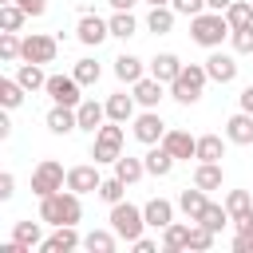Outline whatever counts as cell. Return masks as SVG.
<instances>
[{"label": "cell", "instance_id": "obj_1", "mask_svg": "<svg viewBox=\"0 0 253 253\" xmlns=\"http://www.w3.org/2000/svg\"><path fill=\"white\" fill-rule=\"evenodd\" d=\"M79 198L83 194H75V190H55V194L40 198V217L47 225H79L83 221V202Z\"/></svg>", "mask_w": 253, "mask_h": 253}, {"label": "cell", "instance_id": "obj_2", "mask_svg": "<svg viewBox=\"0 0 253 253\" xmlns=\"http://www.w3.org/2000/svg\"><path fill=\"white\" fill-rule=\"evenodd\" d=\"M229 20H225V12H213V8H206V12H198V16H190V40L194 43H202V47H221L225 40H229Z\"/></svg>", "mask_w": 253, "mask_h": 253}, {"label": "cell", "instance_id": "obj_3", "mask_svg": "<svg viewBox=\"0 0 253 253\" xmlns=\"http://www.w3.org/2000/svg\"><path fill=\"white\" fill-rule=\"evenodd\" d=\"M206 83H210V75H206V63H186V67L178 71V79L170 83V99H178L182 107H194V103L202 99Z\"/></svg>", "mask_w": 253, "mask_h": 253}, {"label": "cell", "instance_id": "obj_4", "mask_svg": "<svg viewBox=\"0 0 253 253\" xmlns=\"http://www.w3.org/2000/svg\"><path fill=\"white\" fill-rule=\"evenodd\" d=\"M111 229L130 245L134 237H142V229H146V213H142V206H130L126 198L123 202H115L111 206Z\"/></svg>", "mask_w": 253, "mask_h": 253}, {"label": "cell", "instance_id": "obj_5", "mask_svg": "<svg viewBox=\"0 0 253 253\" xmlns=\"http://www.w3.org/2000/svg\"><path fill=\"white\" fill-rule=\"evenodd\" d=\"M123 154V123H103L99 130H95V142H91V158L95 162H111L115 166V158Z\"/></svg>", "mask_w": 253, "mask_h": 253}, {"label": "cell", "instance_id": "obj_6", "mask_svg": "<svg viewBox=\"0 0 253 253\" xmlns=\"http://www.w3.org/2000/svg\"><path fill=\"white\" fill-rule=\"evenodd\" d=\"M67 186V170L55 162V158H43L36 170H32V194L36 198H47V194H55V190H63Z\"/></svg>", "mask_w": 253, "mask_h": 253}, {"label": "cell", "instance_id": "obj_7", "mask_svg": "<svg viewBox=\"0 0 253 253\" xmlns=\"http://www.w3.org/2000/svg\"><path fill=\"white\" fill-rule=\"evenodd\" d=\"M55 55H59V40H55V36H43V32L24 36V51H20V59H28V63H51Z\"/></svg>", "mask_w": 253, "mask_h": 253}, {"label": "cell", "instance_id": "obj_8", "mask_svg": "<svg viewBox=\"0 0 253 253\" xmlns=\"http://www.w3.org/2000/svg\"><path fill=\"white\" fill-rule=\"evenodd\" d=\"M47 95H51V103H63V107H79L83 103V83L75 79V75H47V87H43Z\"/></svg>", "mask_w": 253, "mask_h": 253}, {"label": "cell", "instance_id": "obj_9", "mask_svg": "<svg viewBox=\"0 0 253 253\" xmlns=\"http://www.w3.org/2000/svg\"><path fill=\"white\" fill-rule=\"evenodd\" d=\"M107 36H111V24H107L103 16H95V12H83V16H79V24H75V40H79V43L99 47Z\"/></svg>", "mask_w": 253, "mask_h": 253}, {"label": "cell", "instance_id": "obj_10", "mask_svg": "<svg viewBox=\"0 0 253 253\" xmlns=\"http://www.w3.org/2000/svg\"><path fill=\"white\" fill-rule=\"evenodd\" d=\"M134 138L142 142V146H154V142H162V134H166V123H162V115L158 111H142V115H134Z\"/></svg>", "mask_w": 253, "mask_h": 253}, {"label": "cell", "instance_id": "obj_11", "mask_svg": "<svg viewBox=\"0 0 253 253\" xmlns=\"http://www.w3.org/2000/svg\"><path fill=\"white\" fill-rule=\"evenodd\" d=\"M206 75L213 79V83H233L237 79V59L229 55V51H210V59H206Z\"/></svg>", "mask_w": 253, "mask_h": 253}, {"label": "cell", "instance_id": "obj_12", "mask_svg": "<svg viewBox=\"0 0 253 253\" xmlns=\"http://www.w3.org/2000/svg\"><path fill=\"white\" fill-rule=\"evenodd\" d=\"M162 146L178 158V162H190V158H198V138L190 134V130H166L162 134Z\"/></svg>", "mask_w": 253, "mask_h": 253}, {"label": "cell", "instance_id": "obj_13", "mask_svg": "<svg viewBox=\"0 0 253 253\" xmlns=\"http://www.w3.org/2000/svg\"><path fill=\"white\" fill-rule=\"evenodd\" d=\"M99 166V162H95ZM95 166H71L67 170V190H75V194H99V186H103V178H99V170Z\"/></svg>", "mask_w": 253, "mask_h": 253}, {"label": "cell", "instance_id": "obj_14", "mask_svg": "<svg viewBox=\"0 0 253 253\" xmlns=\"http://www.w3.org/2000/svg\"><path fill=\"white\" fill-rule=\"evenodd\" d=\"M162 91H166V83H162V79H154V75H142V79L130 87V95L138 99V107H142V111H154V107L162 103Z\"/></svg>", "mask_w": 253, "mask_h": 253}, {"label": "cell", "instance_id": "obj_15", "mask_svg": "<svg viewBox=\"0 0 253 253\" xmlns=\"http://www.w3.org/2000/svg\"><path fill=\"white\" fill-rule=\"evenodd\" d=\"M79 245H83V237L75 233V225H55V233L43 237L40 253H71V249H79Z\"/></svg>", "mask_w": 253, "mask_h": 253}, {"label": "cell", "instance_id": "obj_16", "mask_svg": "<svg viewBox=\"0 0 253 253\" xmlns=\"http://www.w3.org/2000/svg\"><path fill=\"white\" fill-rule=\"evenodd\" d=\"M47 130L51 134H71V130H79V115H75V107H63V103H55L51 111H47Z\"/></svg>", "mask_w": 253, "mask_h": 253}, {"label": "cell", "instance_id": "obj_17", "mask_svg": "<svg viewBox=\"0 0 253 253\" xmlns=\"http://www.w3.org/2000/svg\"><path fill=\"white\" fill-rule=\"evenodd\" d=\"M182 67H186V63H182L174 51H158V55L150 59V75H154V79H162L166 87L178 79V71H182Z\"/></svg>", "mask_w": 253, "mask_h": 253}, {"label": "cell", "instance_id": "obj_18", "mask_svg": "<svg viewBox=\"0 0 253 253\" xmlns=\"http://www.w3.org/2000/svg\"><path fill=\"white\" fill-rule=\"evenodd\" d=\"M225 138L237 142V146H249V142H253V115H249V111L229 115V123H225Z\"/></svg>", "mask_w": 253, "mask_h": 253}, {"label": "cell", "instance_id": "obj_19", "mask_svg": "<svg viewBox=\"0 0 253 253\" xmlns=\"http://www.w3.org/2000/svg\"><path fill=\"white\" fill-rule=\"evenodd\" d=\"M134 107H138V99H134V95L115 91V95L107 99V119H115V123H134Z\"/></svg>", "mask_w": 253, "mask_h": 253}, {"label": "cell", "instance_id": "obj_20", "mask_svg": "<svg viewBox=\"0 0 253 253\" xmlns=\"http://www.w3.org/2000/svg\"><path fill=\"white\" fill-rule=\"evenodd\" d=\"M75 115H79V130H99L103 126V119H107V103H95V99H83L79 107H75Z\"/></svg>", "mask_w": 253, "mask_h": 253}, {"label": "cell", "instance_id": "obj_21", "mask_svg": "<svg viewBox=\"0 0 253 253\" xmlns=\"http://www.w3.org/2000/svg\"><path fill=\"white\" fill-rule=\"evenodd\" d=\"M142 158H146V174H154V178H166V174L174 170V162H178V158H174V154H170L162 142H154V146H150Z\"/></svg>", "mask_w": 253, "mask_h": 253}, {"label": "cell", "instance_id": "obj_22", "mask_svg": "<svg viewBox=\"0 0 253 253\" xmlns=\"http://www.w3.org/2000/svg\"><path fill=\"white\" fill-rule=\"evenodd\" d=\"M206 206H210V198H206V190H202V186H186V190L178 194V210H182L190 221H198Z\"/></svg>", "mask_w": 253, "mask_h": 253}, {"label": "cell", "instance_id": "obj_23", "mask_svg": "<svg viewBox=\"0 0 253 253\" xmlns=\"http://www.w3.org/2000/svg\"><path fill=\"white\" fill-rule=\"evenodd\" d=\"M142 213H146V225H150V229H166V225L174 221V202H166V198H150V202L142 206Z\"/></svg>", "mask_w": 253, "mask_h": 253}, {"label": "cell", "instance_id": "obj_24", "mask_svg": "<svg viewBox=\"0 0 253 253\" xmlns=\"http://www.w3.org/2000/svg\"><path fill=\"white\" fill-rule=\"evenodd\" d=\"M115 75H119V83H138L142 75H146V63L138 59V55H130V51H123L119 59H115Z\"/></svg>", "mask_w": 253, "mask_h": 253}, {"label": "cell", "instance_id": "obj_25", "mask_svg": "<svg viewBox=\"0 0 253 253\" xmlns=\"http://www.w3.org/2000/svg\"><path fill=\"white\" fill-rule=\"evenodd\" d=\"M221 182H225L221 162H198V166H194V186H202L206 194H210V190H221Z\"/></svg>", "mask_w": 253, "mask_h": 253}, {"label": "cell", "instance_id": "obj_26", "mask_svg": "<svg viewBox=\"0 0 253 253\" xmlns=\"http://www.w3.org/2000/svg\"><path fill=\"white\" fill-rule=\"evenodd\" d=\"M162 249H166V253L190 249V221H170V225L162 229Z\"/></svg>", "mask_w": 253, "mask_h": 253}, {"label": "cell", "instance_id": "obj_27", "mask_svg": "<svg viewBox=\"0 0 253 253\" xmlns=\"http://www.w3.org/2000/svg\"><path fill=\"white\" fill-rule=\"evenodd\" d=\"M40 221H43V217H40ZM40 221H16V225H12V237H16L24 249H40V245H43V225H40Z\"/></svg>", "mask_w": 253, "mask_h": 253}, {"label": "cell", "instance_id": "obj_28", "mask_svg": "<svg viewBox=\"0 0 253 253\" xmlns=\"http://www.w3.org/2000/svg\"><path fill=\"white\" fill-rule=\"evenodd\" d=\"M16 79L24 83V91H43V87H47V75H43V63H28V59H24V63L16 67Z\"/></svg>", "mask_w": 253, "mask_h": 253}, {"label": "cell", "instance_id": "obj_29", "mask_svg": "<svg viewBox=\"0 0 253 253\" xmlns=\"http://www.w3.org/2000/svg\"><path fill=\"white\" fill-rule=\"evenodd\" d=\"M115 174H119L126 186H134V182L146 174V158H130V154H119V158H115Z\"/></svg>", "mask_w": 253, "mask_h": 253}, {"label": "cell", "instance_id": "obj_30", "mask_svg": "<svg viewBox=\"0 0 253 253\" xmlns=\"http://www.w3.org/2000/svg\"><path fill=\"white\" fill-rule=\"evenodd\" d=\"M119 241H123V237H119L115 229H91V233L83 237V249H91V253H115Z\"/></svg>", "mask_w": 253, "mask_h": 253}, {"label": "cell", "instance_id": "obj_31", "mask_svg": "<svg viewBox=\"0 0 253 253\" xmlns=\"http://www.w3.org/2000/svg\"><path fill=\"white\" fill-rule=\"evenodd\" d=\"M174 16H178V12H174L170 4H162V8H150V12H146V32H154V36H166V32L174 28Z\"/></svg>", "mask_w": 253, "mask_h": 253}, {"label": "cell", "instance_id": "obj_32", "mask_svg": "<svg viewBox=\"0 0 253 253\" xmlns=\"http://www.w3.org/2000/svg\"><path fill=\"white\" fill-rule=\"evenodd\" d=\"M225 142H221V134H202L198 138V162H221L225 158Z\"/></svg>", "mask_w": 253, "mask_h": 253}, {"label": "cell", "instance_id": "obj_33", "mask_svg": "<svg viewBox=\"0 0 253 253\" xmlns=\"http://www.w3.org/2000/svg\"><path fill=\"white\" fill-rule=\"evenodd\" d=\"M24 95H28V91H24V83H20L16 75H12V79H0V103H4V111H16V107L24 103Z\"/></svg>", "mask_w": 253, "mask_h": 253}, {"label": "cell", "instance_id": "obj_34", "mask_svg": "<svg viewBox=\"0 0 253 253\" xmlns=\"http://www.w3.org/2000/svg\"><path fill=\"white\" fill-rule=\"evenodd\" d=\"M24 20H28V12H24L16 0H12V4H0V32H20Z\"/></svg>", "mask_w": 253, "mask_h": 253}, {"label": "cell", "instance_id": "obj_35", "mask_svg": "<svg viewBox=\"0 0 253 253\" xmlns=\"http://www.w3.org/2000/svg\"><path fill=\"white\" fill-rule=\"evenodd\" d=\"M225 20H229V28H245V24H253V0H233V4L225 8Z\"/></svg>", "mask_w": 253, "mask_h": 253}, {"label": "cell", "instance_id": "obj_36", "mask_svg": "<svg viewBox=\"0 0 253 253\" xmlns=\"http://www.w3.org/2000/svg\"><path fill=\"white\" fill-rule=\"evenodd\" d=\"M107 24H111V36H115V40H130V36L138 32V20H134L130 12H115Z\"/></svg>", "mask_w": 253, "mask_h": 253}, {"label": "cell", "instance_id": "obj_37", "mask_svg": "<svg viewBox=\"0 0 253 253\" xmlns=\"http://www.w3.org/2000/svg\"><path fill=\"white\" fill-rule=\"evenodd\" d=\"M198 221H202V225H210L213 233H221V225H225V221H233V217H229L225 202H221V206H217V202H210V206L202 210V217H198Z\"/></svg>", "mask_w": 253, "mask_h": 253}, {"label": "cell", "instance_id": "obj_38", "mask_svg": "<svg viewBox=\"0 0 253 253\" xmlns=\"http://www.w3.org/2000/svg\"><path fill=\"white\" fill-rule=\"evenodd\" d=\"M71 75H75V79H79L83 87H95V83H99V75H103V67H99L95 59H75Z\"/></svg>", "mask_w": 253, "mask_h": 253}, {"label": "cell", "instance_id": "obj_39", "mask_svg": "<svg viewBox=\"0 0 253 253\" xmlns=\"http://www.w3.org/2000/svg\"><path fill=\"white\" fill-rule=\"evenodd\" d=\"M225 210H229V217L249 213V210H253V194H249V190H229V194H225Z\"/></svg>", "mask_w": 253, "mask_h": 253}, {"label": "cell", "instance_id": "obj_40", "mask_svg": "<svg viewBox=\"0 0 253 253\" xmlns=\"http://www.w3.org/2000/svg\"><path fill=\"white\" fill-rule=\"evenodd\" d=\"M20 51H24V40H20L16 32H0V59H4V63H16Z\"/></svg>", "mask_w": 253, "mask_h": 253}, {"label": "cell", "instance_id": "obj_41", "mask_svg": "<svg viewBox=\"0 0 253 253\" xmlns=\"http://www.w3.org/2000/svg\"><path fill=\"white\" fill-rule=\"evenodd\" d=\"M123 194H126V182H123L119 174H111V178H103V186H99V198H103L107 206H115V202H123Z\"/></svg>", "mask_w": 253, "mask_h": 253}, {"label": "cell", "instance_id": "obj_42", "mask_svg": "<svg viewBox=\"0 0 253 253\" xmlns=\"http://www.w3.org/2000/svg\"><path fill=\"white\" fill-rule=\"evenodd\" d=\"M213 229L210 225H202V221H190V249H198V253H206L210 245H213Z\"/></svg>", "mask_w": 253, "mask_h": 253}, {"label": "cell", "instance_id": "obj_43", "mask_svg": "<svg viewBox=\"0 0 253 253\" xmlns=\"http://www.w3.org/2000/svg\"><path fill=\"white\" fill-rule=\"evenodd\" d=\"M229 43H233V51H237V55H253V24L233 28V32H229Z\"/></svg>", "mask_w": 253, "mask_h": 253}, {"label": "cell", "instance_id": "obj_44", "mask_svg": "<svg viewBox=\"0 0 253 253\" xmlns=\"http://www.w3.org/2000/svg\"><path fill=\"white\" fill-rule=\"evenodd\" d=\"M170 8L178 16H198V12H206V0H170Z\"/></svg>", "mask_w": 253, "mask_h": 253}, {"label": "cell", "instance_id": "obj_45", "mask_svg": "<svg viewBox=\"0 0 253 253\" xmlns=\"http://www.w3.org/2000/svg\"><path fill=\"white\" fill-rule=\"evenodd\" d=\"M12 194H16V174L4 170V174H0V202H8Z\"/></svg>", "mask_w": 253, "mask_h": 253}, {"label": "cell", "instance_id": "obj_46", "mask_svg": "<svg viewBox=\"0 0 253 253\" xmlns=\"http://www.w3.org/2000/svg\"><path fill=\"white\" fill-rule=\"evenodd\" d=\"M16 4H20L28 16H43V12H47V0H16Z\"/></svg>", "mask_w": 253, "mask_h": 253}, {"label": "cell", "instance_id": "obj_47", "mask_svg": "<svg viewBox=\"0 0 253 253\" xmlns=\"http://www.w3.org/2000/svg\"><path fill=\"white\" fill-rule=\"evenodd\" d=\"M233 253H253V233H237L233 237Z\"/></svg>", "mask_w": 253, "mask_h": 253}, {"label": "cell", "instance_id": "obj_48", "mask_svg": "<svg viewBox=\"0 0 253 253\" xmlns=\"http://www.w3.org/2000/svg\"><path fill=\"white\" fill-rule=\"evenodd\" d=\"M130 249H134V253H154V249H158V241H150V237H134V241H130Z\"/></svg>", "mask_w": 253, "mask_h": 253}, {"label": "cell", "instance_id": "obj_49", "mask_svg": "<svg viewBox=\"0 0 253 253\" xmlns=\"http://www.w3.org/2000/svg\"><path fill=\"white\" fill-rule=\"evenodd\" d=\"M233 225H237V233H253V210L241 213V217H233Z\"/></svg>", "mask_w": 253, "mask_h": 253}, {"label": "cell", "instance_id": "obj_50", "mask_svg": "<svg viewBox=\"0 0 253 253\" xmlns=\"http://www.w3.org/2000/svg\"><path fill=\"white\" fill-rule=\"evenodd\" d=\"M237 103H241V111H249V115H253V83H249V87H241Z\"/></svg>", "mask_w": 253, "mask_h": 253}, {"label": "cell", "instance_id": "obj_51", "mask_svg": "<svg viewBox=\"0 0 253 253\" xmlns=\"http://www.w3.org/2000/svg\"><path fill=\"white\" fill-rule=\"evenodd\" d=\"M107 4H111V8H115V12H130V8H134V4H138V0H107Z\"/></svg>", "mask_w": 253, "mask_h": 253}, {"label": "cell", "instance_id": "obj_52", "mask_svg": "<svg viewBox=\"0 0 253 253\" xmlns=\"http://www.w3.org/2000/svg\"><path fill=\"white\" fill-rule=\"evenodd\" d=\"M233 0H206V8H213V12H225Z\"/></svg>", "mask_w": 253, "mask_h": 253}, {"label": "cell", "instance_id": "obj_53", "mask_svg": "<svg viewBox=\"0 0 253 253\" xmlns=\"http://www.w3.org/2000/svg\"><path fill=\"white\" fill-rule=\"evenodd\" d=\"M146 4H150V8H162V4H170V0H146Z\"/></svg>", "mask_w": 253, "mask_h": 253}, {"label": "cell", "instance_id": "obj_54", "mask_svg": "<svg viewBox=\"0 0 253 253\" xmlns=\"http://www.w3.org/2000/svg\"><path fill=\"white\" fill-rule=\"evenodd\" d=\"M0 4H12V0H0Z\"/></svg>", "mask_w": 253, "mask_h": 253}]
</instances>
